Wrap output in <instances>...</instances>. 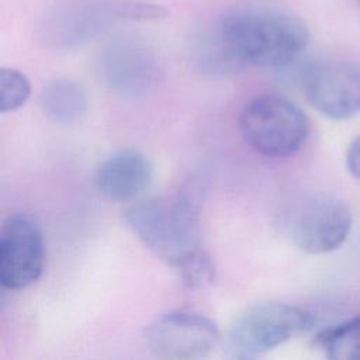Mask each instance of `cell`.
I'll return each mask as SVG.
<instances>
[{
    "label": "cell",
    "mask_w": 360,
    "mask_h": 360,
    "mask_svg": "<svg viewBox=\"0 0 360 360\" xmlns=\"http://www.w3.org/2000/svg\"><path fill=\"white\" fill-rule=\"evenodd\" d=\"M235 66L280 69L307 48V24L290 11L269 6H245L228 11L212 28Z\"/></svg>",
    "instance_id": "6da1fadb"
},
{
    "label": "cell",
    "mask_w": 360,
    "mask_h": 360,
    "mask_svg": "<svg viewBox=\"0 0 360 360\" xmlns=\"http://www.w3.org/2000/svg\"><path fill=\"white\" fill-rule=\"evenodd\" d=\"M205 195V181L191 176L181 181L170 198L155 197L131 205L124 221L143 246L177 270L202 250L200 224Z\"/></svg>",
    "instance_id": "7a4b0ae2"
},
{
    "label": "cell",
    "mask_w": 360,
    "mask_h": 360,
    "mask_svg": "<svg viewBox=\"0 0 360 360\" xmlns=\"http://www.w3.org/2000/svg\"><path fill=\"white\" fill-rule=\"evenodd\" d=\"M239 131L255 152L280 159L295 155L304 146L309 135V121L290 98L262 94L243 107Z\"/></svg>",
    "instance_id": "3957f363"
},
{
    "label": "cell",
    "mask_w": 360,
    "mask_h": 360,
    "mask_svg": "<svg viewBox=\"0 0 360 360\" xmlns=\"http://www.w3.org/2000/svg\"><path fill=\"white\" fill-rule=\"evenodd\" d=\"M314 316L295 305L264 302L248 308L231 326L225 339L226 356L250 360L308 332Z\"/></svg>",
    "instance_id": "277c9868"
},
{
    "label": "cell",
    "mask_w": 360,
    "mask_h": 360,
    "mask_svg": "<svg viewBox=\"0 0 360 360\" xmlns=\"http://www.w3.org/2000/svg\"><path fill=\"white\" fill-rule=\"evenodd\" d=\"M101 82L125 98H141L152 91L160 79L155 52L143 41L121 37L111 39L97 56Z\"/></svg>",
    "instance_id": "5b68a950"
},
{
    "label": "cell",
    "mask_w": 360,
    "mask_h": 360,
    "mask_svg": "<svg viewBox=\"0 0 360 360\" xmlns=\"http://www.w3.org/2000/svg\"><path fill=\"white\" fill-rule=\"evenodd\" d=\"M149 350L163 359H201L221 343V332L208 316L174 311L153 319L145 329Z\"/></svg>",
    "instance_id": "8992f818"
},
{
    "label": "cell",
    "mask_w": 360,
    "mask_h": 360,
    "mask_svg": "<svg viewBox=\"0 0 360 360\" xmlns=\"http://www.w3.org/2000/svg\"><path fill=\"white\" fill-rule=\"evenodd\" d=\"M45 264V243L39 224L25 212L11 214L0 232V283L22 290L39 280Z\"/></svg>",
    "instance_id": "52a82bcc"
},
{
    "label": "cell",
    "mask_w": 360,
    "mask_h": 360,
    "mask_svg": "<svg viewBox=\"0 0 360 360\" xmlns=\"http://www.w3.org/2000/svg\"><path fill=\"white\" fill-rule=\"evenodd\" d=\"M308 103L330 120H347L360 112V63L332 60L311 65L302 75Z\"/></svg>",
    "instance_id": "ba28073f"
},
{
    "label": "cell",
    "mask_w": 360,
    "mask_h": 360,
    "mask_svg": "<svg viewBox=\"0 0 360 360\" xmlns=\"http://www.w3.org/2000/svg\"><path fill=\"white\" fill-rule=\"evenodd\" d=\"M350 229L352 212L346 202L335 197H318L300 211L291 236L301 250L322 255L339 249Z\"/></svg>",
    "instance_id": "9c48e42d"
},
{
    "label": "cell",
    "mask_w": 360,
    "mask_h": 360,
    "mask_svg": "<svg viewBox=\"0 0 360 360\" xmlns=\"http://www.w3.org/2000/svg\"><path fill=\"white\" fill-rule=\"evenodd\" d=\"M114 13L105 0L62 1L45 14L41 38L56 48L82 45L103 31Z\"/></svg>",
    "instance_id": "30bf717a"
},
{
    "label": "cell",
    "mask_w": 360,
    "mask_h": 360,
    "mask_svg": "<svg viewBox=\"0 0 360 360\" xmlns=\"http://www.w3.org/2000/svg\"><path fill=\"white\" fill-rule=\"evenodd\" d=\"M153 166L139 150L122 149L111 155L97 169L94 184L108 200L128 202L141 197L150 186Z\"/></svg>",
    "instance_id": "8fae6325"
},
{
    "label": "cell",
    "mask_w": 360,
    "mask_h": 360,
    "mask_svg": "<svg viewBox=\"0 0 360 360\" xmlns=\"http://www.w3.org/2000/svg\"><path fill=\"white\" fill-rule=\"evenodd\" d=\"M42 112L58 124H75L87 112V94L75 80L59 77L48 82L41 94Z\"/></svg>",
    "instance_id": "7c38bea8"
},
{
    "label": "cell",
    "mask_w": 360,
    "mask_h": 360,
    "mask_svg": "<svg viewBox=\"0 0 360 360\" xmlns=\"http://www.w3.org/2000/svg\"><path fill=\"white\" fill-rule=\"evenodd\" d=\"M314 343L332 360H360V316L319 330Z\"/></svg>",
    "instance_id": "4fadbf2b"
},
{
    "label": "cell",
    "mask_w": 360,
    "mask_h": 360,
    "mask_svg": "<svg viewBox=\"0 0 360 360\" xmlns=\"http://www.w3.org/2000/svg\"><path fill=\"white\" fill-rule=\"evenodd\" d=\"M31 96V83L18 69L1 68L0 70V111H15Z\"/></svg>",
    "instance_id": "5bb4252c"
},
{
    "label": "cell",
    "mask_w": 360,
    "mask_h": 360,
    "mask_svg": "<svg viewBox=\"0 0 360 360\" xmlns=\"http://www.w3.org/2000/svg\"><path fill=\"white\" fill-rule=\"evenodd\" d=\"M180 280L188 288H204L215 280V264L202 249L187 259L177 270Z\"/></svg>",
    "instance_id": "9a60e30c"
},
{
    "label": "cell",
    "mask_w": 360,
    "mask_h": 360,
    "mask_svg": "<svg viewBox=\"0 0 360 360\" xmlns=\"http://www.w3.org/2000/svg\"><path fill=\"white\" fill-rule=\"evenodd\" d=\"M120 15L131 20H141V21H156L167 15V11L162 6L149 4V3H135L124 6L120 10Z\"/></svg>",
    "instance_id": "2e32d148"
},
{
    "label": "cell",
    "mask_w": 360,
    "mask_h": 360,
    "mask_svg": "<svg viewBox=\"0 0 360 360\" xmlns=\"http://www.w3.org/2000/svg\"><path fill=\"white\" fill-rule=\"evenodd\" d=\"M346 167L353 177L360 179V134L350 142L346 150Z\"/></svg>",
    "instance_id": "e0dca14e"
},
{
    "label": "cell",
    "mask_w": 360,
    "mask_h": 360,
    "mask_svg": "<svg viewBox=\"0 0 360 360\" xmlns=\"http://www.w3.org/2000/svg\"><path fill=\"white\" fill-rule=\"evenodd\" d=\"M357 7H359V13H360V0H357Z\"/></svg>",
    "instance_id": "ac0fdd59"
}]
</instances>
